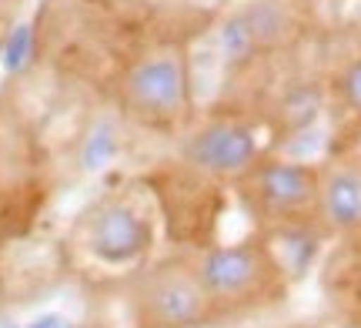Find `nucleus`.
<instances>
[{
    "mask_svg": "<svg viewBox=\"0 0 361 328\" xmlns=\"http://www.w3.org/2000/svg\"><path fill=\"white\" fill-rule=\"evenodd\" d=\"M114 101L121 114L144 131L178 134L197 114L194 61L180 40H151L117 71Z\"/></svg>",
    "mask_w": 361,
    "mask_h": 328,
    "instance_id": "obj_1",
    "label": "nucleus"
},
{
    "mask_svg": "<svg viewBox=\"0 0 361 328\" xmlns=\"http://www.w3.org/2000/svg\"><path fill=\"white\" fill-rule=\"evenodd\" d=\"M264 151L261 128L238 111L194 114L174 134V168L204 188H234Z\"/></svg>",
    "mask_w": 361,
    "mask_h": 328,
    "instance_id": "obj_2",
    "label": "nucleus"
},
{
    "mask_svg": "<svg viewBox=\"0 0 361 328\" xmlns=\"http://www.w3.org/2000/svg\"><path fill=\"white\" fill-rule=\"evenodd\" d=\"M322 161L264 151L231 191L241 208L268 231H298L318 221Z\"/></svg>",
    "mask_w": 361,
    "mask_h": 328,
    "instance_id": "obj_3",
    "label": "nucleus"
},
{
    "mask_svg": "<svg viewBox=\"0 0 361 328\" xmlns=\"http://www.w3.org/2000/svg\"><path fill=\"white\" fill-rule=\"evenodd\" d=\"M194 272L207 291L214 318L258 308L284 285V265L264 238L211 245L194 258Z\"/></svg>",
    "mask_w": 361,
    "mask_h": 328,
    "instance_id": "obj_4",
    "label": "nucleus"
},
{
    "mask_svg": "<svg viewBox=\"0 0 361 328\" xmlns=\"http://www.w3.org/2000/svg\"><path fill=\"white\" fill-rule=\"evenodd\" d=\"M128 308L134 328H201L218 322L194 258H157L134 272Z\"/></svg>",
    "mask_w": 361,
    "mask_h": 328,
    "instance_id": "obj_5",
    "label": "nucleus"
},
{
    "mask_svg": "<svg viewBox=\"0 0 361 328\" xmlns=\"http://www.w3.org/2000/svg\"><path fill=\"white\" fill-rule=\"evenodd\" d=\"M80 245L101 265H137L151 248V218L128 195H104L78 221Z\"/></svg>",
    "mask_w": 361,
    "mask_h": 328,
    "instance_id": "obj_6",
    "label": "nucleus"
},
{
    "mask_svg": "<svg viewBox=\"0 0 361 328\" xmlns=\"http://www.w3.org/2000/svg\"><path fill=\"white\" fill-rule=\"evenodd\" d=\"M318 228L324 231H358L361 228V171L328 154L322 161L318 188Z\"/></svg>",
    "mask_w": 361,
    "mask_h": 328,
    "instance_id": "obj_7",
    "label": "nucleus"
},
{
    "mask_svg": "<svg viewBox=\"0 0 361 328\" xmlns=\"http://www.w3.org/2000/svg\"><path fill=\"white\" fill-rule=\"evenodd\" d=\"M324 94H328V104L338 111L341 128L361 124V47L345 54L331 67V74L324 80Z\"/></svg>",
    "mask_w": 361,
    "mask_h": 328,
    "instance_id": "obj_8",
    "label": "nucleus"
},
{
    "mask_svg": "<svg viewBox=\"0 0 361 328\" xmlns=\"http://www.w3.org/2000/svg\"><path fill=\"white\" fill-rule=\"evenodd\" d=\"M328 154H335V158H341L355 171H361V124H345L338 131V141L331 145Z\"/></svg>",
    "mask_w": 361,
    "mask_h": 328,
    "instance_id": "obj_9",
    "label": "nucleus"
},
{
    "mask_svg": "<svg viewBox=\"0 0 361 328\" xmlns=\"http://www.w3.org/2000/svg\"><path fill=\"white\" fill-rule=\"evenodd\" d=\"M34 328H67V325L61 322V318H44V322H37Z\"/></svg>",
    "mask_w": 361,
    "mask_h": 328,
    "instance_id": "obj_10",
    "label": "nucleus"
},
{
    "mask_svg": "<svg viewBox=\"0 0 361 328\" xmlns=\"http://www.w3.org/2000/svg\"><path fill=\"white\" fill-rule=\"evenodd\" d=\"M355 24H358V30H361V0H358V11H355Z\"/></svg>",
    "mask_w": 361,
    "mask_h": 328,
    "instance_id": "obj_11",
    "label": "nucleus"
}]
</instances>
